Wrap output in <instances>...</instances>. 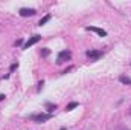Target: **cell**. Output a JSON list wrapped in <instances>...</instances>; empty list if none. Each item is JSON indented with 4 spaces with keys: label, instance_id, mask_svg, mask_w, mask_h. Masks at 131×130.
I'll return each mask as SVG.
<instances>
[{
    "label": "cell",
    "instance_id": "obj_9",
    "mask_svg": "<svg viewBox=\"0 0 131 130\" xmlns=\"http://www.w3.org/2000/svg\"><path fill=\"white\" fill-rule=\"evenodd\" d=\"M75 107H78V103H75V101H73V103H70V104L66 107V110H73Z\"/></svg>",
    "mask_w": 131,
    "mask_h": 130
},
{
    "label": "cell",
    "instance_id": "obj_7",
    "mask_svg": "<svg viewBox=\"0 0 131 130\" xmlns=\"http://www.w3.org/2000/svg\"><path fill=\"white\" fill-rule=\"evenodd\" d=\"M119 81L122 83V84H127V86H131V80L128 77H125V75H121L119 77Z\"/></svg>",
    "mask_w": 131,
    "mask_h": 130
},
{
    "label": "cell",
    "instance_id": "obj_8",
    "mask_svg": "<svg viewBox=\"0 0 131 130\" xmlns=\"http://www.w3.org/2000/svg\"><path fill=\"white\" fill-rule=\"evenodd\" d=\"M49 20H50V14H47L46 17H43V18L40 20V23H38V26H43V25H46V23H47Z\"/></svg>",
    "mask_w": 131,
    "mask_h": 130
},
{
    "label": "cell",
    "instance_id": "obj_1",
    "mask_svg": "<svg viewBox=\"0 0 131 130\" xmlns=\"http://www.w3.org/2000/svg\"><path fill=\"white\" fill-rule=\"evenodd\" d=\"M70 57H72L70 51H61L58 54V57H57V64H61V63H64L67 60H70Z\"/></svg>",
    "mask_w": 131,
    "mask_h": 130
},
{
    "label": "cell",
    "instance_id": "obj_14",
    "mask_svg": "<svg viewBox=\"0 0 131 130\" xmlns=\"http://www.w3.org/2000/svg\"><path fill=\"white\" fill-rule=\"evenodd\" d=\"M60 130H66V127H61V129H60Z\"/></svg>",
    "mask_w": 131,
    "mask_h": 130
},
{
    "label": "cell",
    "instance_id": "obj_10",
    "mask_svg": "<svg viewBox=\"0 0 131 130\" xmlns=\"http://www.w3.org/2000/svg\"><path fill=\"white\" fill-rule=\"evenodd\" d=\"M46 107L49 109V112H53V110L57 109V106H55V104H50V103H47V104H46Z\"/></svg>",
    "mask_w": 131,
    "mask_h": 130
},
{
    "label": "cell",
    "instance_id": "obj_2",
    "mask_svg": "<svg viewBox=\"0 0 131 130\" xmlns=\"http://www.w3.org/2000/svg\"><path fill=\"white\" fill-rule=\"evenodd\" d=\"M41 40V35H32L26 43H25V46H23V49H28V48H31V46H34L35 43H38Z\"/></svg>",
    "mask_w": 131,
    "mask_h": 130
},
{
    "label": "cell",
    "instance_id": "obj_5",
    "mask_svg": "<svg viewBox=\"0 0 131 130\" xmlns=\"http://www.w3.org/2000/svg\"><path fill=\"white\" fill-rule=\"evenodd\" d=\"M85 29H87V31H93V32H96L99 37H105V35H107V31H104V29H101V28H96V26H87Z\"/></svg>",
    "mask_w": 131,
    "mask_h": 130
},
{
    "label": "cell",
    "instance_id": "obj_11",
    "mask_svg": "<svg viewBox=\"0 0 131 130\" xmlns=\"http://www.w3.org/2000/svg\"><path fill=\"white\" fill-rule=\"evenodd\" d=\"M41 55H43V57H47V55H49V49H46V48L41 49Z\"/></svg>",
    "mask_w": 131,
    "mask_h": 130
},
{
    "label": "cell",
    "instance_id": "obj_4",
    "mask_svg": "<svg viewBox=\"0 0 131 130\" xmlns=\"http://www.w3.org/2000/svg\"><path fill=\"white\" fill-rule=\"evenodd\" d=\"M35 9L34 8H21L20 9V15L21 17H29V15H35Z\"/></svg>",
    "mask_w": 131,
    "mask_h": 130
},
{
    "label": "cell",
    "instance_id": "obj_6",
    "mask_svg": "<svg viewBox=\"0 0 131 130\" xmlns=\"http://www.w3.org/2000/svg\"><path fill=\"white\" fill-rule=\"evenodd\" d=\"M85 55H87L89 58H93V60H98L99 57H101V52H99V51H87V52H85Z\"/></svg>",
    "mask_w": 131,
    "mask_h": 130
},
{
    "label": "cell",
    "instance_id": "obj_3",
    "mask_svg": "<svg viewBox=\"0 0 131 130\" xmlns=\"http://www.w3.org/2000/svg\"><path fill=\"white\" fill-rule=\"evenodd\" d=\"M49 118H50L49 113H38V115H34L32 116V121H35V123H44Z\"/></svg>",
    "mask_w": 131,
    "mask_h": 130
},
{
    "label": "cell",
    "instance_id": "obj_12",
    "mask_svg": "<svg viewBox=\"0 0 131 130\" xmlns=\"http://www.w3.org/2000/svg\"><path fill=\"white\" fill-rule=\"evenodd\" d=\"M21 44H23V40H17L15 41V46H21Z\"/></svg>",
    "mask_w": 131,
    "mask_h": 130
},
{
    "label": "cell",
    "instance_id": "obj_13",
    "mask_svg": "<svg viewBox=\"0 0 131 130\" xmlns=\"http://www.w3.org/2000/svg\"><path fill=\"white\" fill-rule=\"evenodd\" d=\"M5 99V95H0V101H3Z\"/></svg>",
    "mask_w": 131,
    "mask_h": 130
}]
</instances>
